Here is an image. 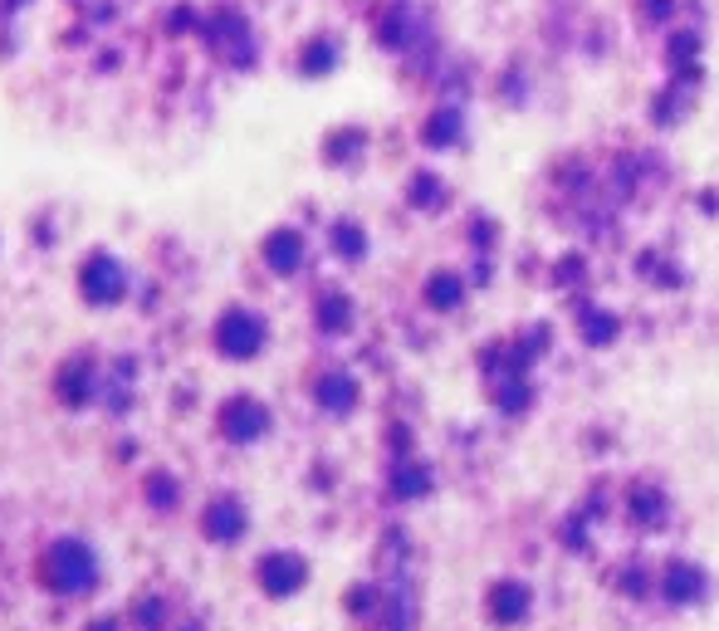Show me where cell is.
Returning <instances> with one entry per match:
<instances>
[{
  "instance_id": "6da1fadb",
  "label": "cell",
  "mask_w": 719,
  "mask_h": 631,
  "mask_svg": "<svg viewBox=\"0 0 719 631\" xmlns=\"http://www.w3.org/2000/svg\"><path fill=\"white\" fill-rule=\"evenodd\" d=\"M612 328H617L612 319H592V323H587V333H592V338H612Z\"/></svg>"
},
{
  "instance_id": "7a4b0ae2",
  "label": "cell",
  "mask_w": 719,
  "mask_h": 631,
  "mask_svg": "<svg viewBox=\"0 0 719 631\" xmlns=\"http://www.w3.org/2000/svg\"><path fill=\"white\" fill-rule=\"evenodd\" d=\"M431 294H435V299H446V303H451V299H455V279H435V289H431Z\"/></svg>"
}]
</instances>
